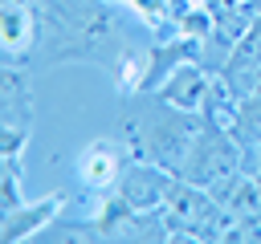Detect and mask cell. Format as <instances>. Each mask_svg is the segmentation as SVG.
<instances>
[{
  "mask_svg": "<svg viewBox=\"0 0 261 244\" xmlns=\"http://www.w3.org/2000/svg\"><path fill=\"white\" fill-rule=\"evenodd\" d=\"M241 171L261 183V146H245V150H241Z\"/></svg>",
  "mask_w": 261,
  "mask_h": 244,
  "instance_id": "9c48e42d",
  "label": "cell"
},
{
  "mask_svg": "<svg viewBox=\"0 0 261 244\" xmlns=\"http://www.w3.org/2000/svg\"><path fill=\"white\" fill-rule=\"evenodd\" d=\"M204 118V114H200ZM232 171H241V142L232 138V130L228 126H220V122H200V134H196V142H192V150H188V159L179 163V179L184 183H196V187H212L216 179H224V175H232Z\"/></svg>",
  "mask_w": 261,
  "mask_h": 244,
  "instance_id": "7a4b0ae2",
  "label": "cell"
},
{
  "mask_svg": "<svg viewBox=\"0 0 261 244\" xmlns=\"http://www.w3.org/2000/svg\"><path fill=\"white\" fill-rule=\"evenodd\" d=\"M200 122H204L200 114L163 102L155 89L122 94V106H118V130H122V142L130 146V155L159 163L167 171H179V163L188 159V150L200 134Z\"/></svg>",
  "mask_w": 261,
  "mask_h": 244,
  "instance_id": "6da1fadb",
  "label": "cell"
},
{
  "mask_svg": "<svg viewBox=\"0 0 261 244\" xmlns=\"http://www.w3.org/2000/svg\"><path fill=\"white\" fill-rule=\"evenodd\" d=\"M4 126H33V89L24 69H4Z\"/></svg>",
  "mask_w": 261,
  "mask_h": 244,
  "instance_id": "52a82bcc",
  "label": "cell"
},
{
  "mask_svg": "<svg viewBox=\"0 0 261 244\" xmlns=\"http://www.w3.org/2000/svg\"><path fill=\"white\" fill-rule=\"evenodd\" d=\"M175 171L159 167V163H147V159H130L126 171L118 175L114 191H106L122 211H155L167 203L171 187H175Z\"/></svg>",
  "mask_w": 261,
  "mask_h": 244,
  "instance_id": "3957f363",
  "label": "cell"
},
{
  "mask_svg": "<svg viewBox=\"0 0 261 244\" xmlns=\"http://www.w3.org/2000/svg\"><path fill=\"white\" fill-rule=\"evenodd\" d=\"M130 159H135V155H130L126 142L102 138V142H90V146L82 150L77 175H82V183H86L90 191H114V183H118V175L126 171Z\"/></svg>",
  "mask_w": 261,
  "mask_h": 244,
  "instance_id": "277c9868",
  "label": "cell"
},
{
  "mask_svg": "<svg viewBox=\"0 0 261 244\" xmlns=\"http://www.w3.org/2000/svg\"><path fill=\"white\" fill-rule=\"evenodd\" d=\"M61 203H65V191H49V195H41L37 203H20V207L4 211V220H0V236H4V244L37 240V236L57 220Z\"/></svg>",
  "mask_w": 261,
  "mask_h": 244,
  "instance_id": "5b68a950",
  "label": "cell"
},
{
  "mask_svg": "<svg viewBox=\"0 0 261 244\" xmlns=\"http://www.w3.org/2000/svg\"><path fill=\"white\" fill-rule=\"evenodd\" d=\"M232 138L245 146H261V94H249L241 98V110H237V122H232Z\"/></svg>",
  "mask_w": 261,
  "mask_h": 244,
  "instance_id": "ba28073f",
  "label": "cell"
},
{
  "mask_svg": "<svg viewBox=\"0 0 261 244\" xmlns=\"http://www.w3.org/2000/svg\"><path fill=\"white\" fill-rule=\"evenodd\" d=\"M208 85H212V73H208L200 61H184V65H175V69L167 73V81H163L155 94H159L163 102L179 106V110L200 114V106H204V98H208Z\"/></svg>",
  "mask_w": 261,
  "mask_h": 244,
  "instance_id": "8992f818",
  "label": "cell"
}]
</instances>
